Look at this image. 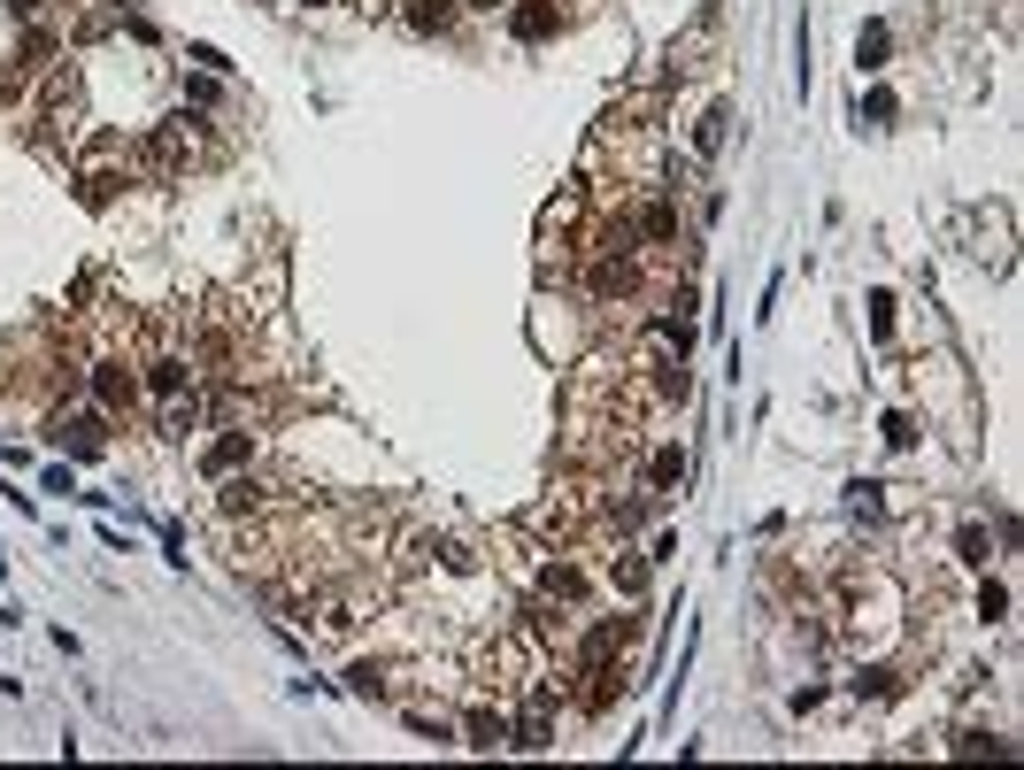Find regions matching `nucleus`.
I'll return each instance as SVG.
<instances>
[{
	"instance_id": "nucleus-1",
	"label": "nucleus",
	"mask_w": 1024,
	"mask_h": 770,
	"mask_svg": "<svg viewBox=\"0 0 1024 770\" xmlns=\"http://www.w3.org/2000/svg\"><path fill=\"white\" fill-rule=\"evenodd\" d=\"M69 178H77L85 209H109V201H116V186H131V178H139V154H131V139H124V131H85V139L69 147Z\"/></svg>"
},
{
	"instance_id": "nucleus-2",
	"label": "nucleus",
	"mask_w": 1024,
	"mask_h": 770,
	"mask_svg": "<svg viewBox=\"0 0 1024 770\" xmlns=\"http://www.w3.org/2000/svg\"><path fill=\"white\" fill-rule=\"evenodd\" d=\"M301 493L286 485V478H270V470H231V478H216V517L224 525H246V517H270V508H293Z\"/></svg>"
},
{
	"instance_id": "nucleus-3",
	"label": "nucleus",
	"mask_w": 1024,
	"mask_h": 770,
	"mask_svg": "<svg viewBox=\"0 0 1024 770\" xmlns=\"http://www.w3.org/2000/svg\"><path fill=\"white\" fill-rule=\"evenodd\" d=\"M39 432H47L69 463H109V416H101V408H54Z\"/></svg>"
},
{
	"instance_id": "nucleus-4",
	"label": "nucleus",
	"mask_w": 1024,
	"mask_h": 770,
	"mask_svg": "<svg viewBox=\"0 0 1024 770\" xmlns=\"http://www.w3.org/2000/svg\"><path fill=\"white\" fill-rule=\"evenodd\" d=\"M640 647V609H617V617H593L585 632H578V655H570V670L578 662H624Z\"/></svg>"
},
{
	"instance_id": "nucleus-5",
	"label": "nucleus",
	"mask_w": 1024,
	"mask_h": 770,
	"mask_svg": "<svg viewBox=\"0 0 1024 770\" xmlns=\"http://www.w3.org/2000/svg\"><path fill=\"white\" fill-rule=\"evenodd\" d=\"M254 455H263V424H216V440L201 447V478L216 485V478H231V470H246Z\"/></svg>"
},
{
	"instance_id": "nucleus-6",
	"label": "nucleus",
	"mask_w": 1024,
	"mask_h": 770,
	"mask_svg": "<svg viewBox=\"0 0 1024 770\" xmlns=\"http://www.w3.org/2000/svg\"><path fill=\"white\" fill-rule=\"evenodd\" d=\"M508 39H517V47H540V39H555L562 24H570V9H562V0H508Z\"/></svg>"
},
{
	"instance_id": "nucleus-7",
	"label": "nucleus",
	"mask_w": 1024,
	"mask_h": 770,
	"mask_svg": "<svg viewBox=\"0 0 1024 770\" xmlns=\"http://www.w3.org/2000/svg\"><path fill=\"white\" fill-rule=\"evenodd\" d=\"M585 593H593V578L570 563V555H555V563H540V602L547 609H562V617H578L585 609Z\"/></svg>"
},
{
	"instance_id": "nucleus-8",
	"label": "nucleus",
	"mask_w": 1024,
	"mask_h": 770,
	"mask_svg": "<svg viewBox=\"0 0 1024 770\" xmlns=\"http://www.w3.org/2000/svg\"><path fill=\"white\" fill-rule=\"evenodd\" d=\"M686 478H694V455L678 447V440H655V447H647V463H640V485H647L655 501H670V493L686 485Z\"/></svg>"
},
{
	"instance_id": "nucleus-9",
	"label": "nucleus",
	"mask_w": 1024,
	"mask_h": 770,
	"mask_svg": "<svg viewBox=\"0 0 1024 770\" xmlns=\"http://www.w3.org/2000/svg\"><path fill=\"white\" fill-rule=\"evenodd\" d=\"M393 16L416 31V39H447V31H463V0H393Z\"/></svg>"
},
{
	"instance_id": "nucleus-10",
	"label": "nucleus",
	"mask_w": 1024,
	"mask_h": 770,
	"mask_svg": "<svg viewBox=\"0 0 1024 770\" xmlns=\"http://www.w3.org/2000/svg\"><path fill=\"white\" fill-rule=\"evenodd\" d=\"M201 424H208V386H193L178 401H154V432L162 440H186V432H201Z\"/></svg>"
},
{
	"instance_id": "nucleus-11",
	"label": "nucleus",
	"mask_w": 1024,
	"mask_h": 770,
	"mask_svg": "<svg viewBox=\"0 0 1024 770\" xmlns=\"http://www.w3.org/2000/svg\"><path fill=\"white\" fill-rule=\"evenodd\" d=\"M455 747H478V755L508 747V709H501V702H478V709L455 724Z\"/></svg>"
},
{
	"instance_id": "nucleus-12",
	"label": "nucleus",
	"mask_w": 1024,
	"mask_h": 770,
	"mask_svg": "<svg viewBox=\"0 0 1024 770\" xmlns=\"http://www.w3.org/2000/svg\"><path fill=\"white\" fill-rule=\"evenodd\" d=\"M339 686H347L355 702H393V662L385 655H355L347 670H339Z\"/></svg>"
},
{
	"instance_id": "nucleus-13",
	"label": "nucleus",
	"mask_w": 1024,
	"mask_h": 770,
	"mask_svg": "<svg viewBox=\"0 0 1024 770\" xmlns=\"http://www.w3.org/2000/svg\"><path fill=\"white\" fill-rule=\"evenodd\" d=\"M940 747H948V755H994V762L1016 755V740H1009V732H986V724H956Z\"/></svg>"
},
{
	"instance_id": "nucleus-14",
	"label": "nucleus",
	"mask_w": 1024,
	"mask_h": 770,
	"mask_svg": "<svg viewBox=\"0 0 1024 770\" xmlns=\"http://www.w3.org/2000/svg\"><path fill=\"white\" fill-rule=\"evenodd\" d=\"M647 578H655V555H632V547H617V555H609V593L640 602V593H647Z\"/></svg>"
},
{
	"instance_id": "nucleus-15",
	"label": "nucleus",
	"mask_w": 1024,
	"mask_h": 770,
	"mask_svg": "<svg viewBox=\"0 0 1024 770\" xmlns=\"http://www.w3.org/2000/svg\"><path fill=\"white\" fill-rule=\"evenodd\" d=\"M724 139H732V109H701V116H694V131H686L694 162H717V154H724Z\"/></svg>"
},
{
	"instance_id": "nucleus-16",
	"label": "nucleus",
	"mask_w": 1024,
	"mask_h": 770,
	"mask_svg": "<svg viewBox=\"0 0 1024 770\" xmlns=\"http://www.w3.org/2000/svg\"><path fill=\"white\" fill-rule=\"evenodd\" d=\"M847 694H856V702H894V694H901V670H894V662H856Z\"/></svg>"
},
{
	"instance_id": "nucleus-17",
	"label": "nucleus",
	"mask_w": 1024,
	"mask_h": 770,
	"mask_svg": "<svg viewBox=\"0 0 1024 770\" xmlns=\"http://www.w3.org/2000/svg\"><path fill=\"white\" fill-rule=\"evenodd\" d=\"M847 517L856 525H886V485L878 478H847Z\"/></svg>"
},
{
	"instance_id": "nucleus-18",
	"label": "nucleus",
	"mask_w": 1024,
	"mask_h": 770,
	"mask_svg": "<svg viewBox=\"0 0 1024 770\" xmlns=\"http://www.w3.org/2000/svg\"><path fill=\"white\" fill-rule=\"evenodd\" d=\"M901 116V101L886 93V85H878V93H856V131H886Z\"/></svg>"
},
{
	"instance_id": "nucleus-19",
	"label": "nucleus",
	"mask_w": 1024,
	"mask_h": 770,
	"mask_svg": "<svg viewBox=\"0 0 1024 770\" xmlns=\"http://www.w3.org/2000/svg\"><path fill=\"white\" fill-rule=\"evenodd\" d=\"M401 724L416 740H432V747H455V717H440V709H401Z\"/></svg>"
},
{
	"instance_id": "nucleus-20",
	"label": "nucleus",
	"mask_w": 1024,
	"mask_h": 770,
	"mask_svg": "<svg viewBox=\"0 0 1024 770\" xmlns=\"http://www.w3.org/2000/svg\"><path fill=\"white\" fill-rule=\"evenodd\" d=\"M886 47H894V31H886V24H863V39H856V70H871V77H878V70H886Z\"/></svg>"
},
{
	"instance_id": "nucleus-21",
	"label": "nucleus",
	"mask_w": 1024,
	"mask_h": 770,
	"mask_svg": "<svg viewBox=\"0 0 1024 770\" xmlns=\"http://www.w3.org/2000/svg\"><path fill=\"white\" fill-rule=\"evenodd\" d=\"M216 101H224V77L216 70H193L186 77V109H216Z\"/></svg>"
},
{
	"instance_id": "nucleus-22",
	"label": "nucleus",
	"mask_w": 1024,
	"mask_h": 770,
	"mask_svg": "<svg viewBox=\"0 0 1024 770\" xmlns=\"http://www.w3.org/2000/svg\"><path fill=\"white\" fill-rule=\"evenodd\" d=\"M986 555H994L986 525H956V563H986Z\"/></svg>"
},
{
	"instance_id": "nucleus-23",
	"label": "nucleus",
	"mask_w": 1024,
	"mask_h": 770,
	"mask_svg": "<svg viewBox=\"0 0 1024 770\" xmlns=\"http://www.w3.org/2000/svg\"><path fill=\"white\" fill-rule=\"evenodd\" d=\"M186 62H193V70H216V77H231V54H224V47H208V39H193V47H186Z\"/></svg>"
},
{
	"instance_id": "nucleus-24",
	"label": "nucleus",
	"mask_w": 1024,
	"mask_h": 770,
	"mask_svg": "<svg viewBox=\"0 0 1024 770\" xmlns=\"http://www.w3.org/2000/svg\"><path fill=\"white\" fill-rule=\"evenodd\" d=\"M39 493H62V501H69V493H77V470H69V463H47V470H39Z\"/></svg>"
},
{
	"instance_id": "nucleus-25",
	"label": "nucleus",
	"mask_w": 1024,
	"mask_h": 770,
	"mask_svg": "<svg viewBox=\"0 0 1024 770\" xmlns=\"http://www.w3.org/2000/svg\"><path fill=\"white\" fill-rule=\"evenodd\" d=\"M1001 609H1009V585H978V617L1001 624Z\"/></svg>"
},
{
	"instance_id": "nucleus-26",
	"label": "nucleus",
	"mask_w": 1024,
	"mask_h": 770,
	"mask_svg": "<svg viewBox=\"0 0 1024 770\" xmlns=\"http://www.w3.org/2000/svg\"><path fill=\"white\" fill-rule=\"evenodd\" d=\"M871 331L894 339V293H871Z\"/></svg>"
},
{
	"instance_id": "nucleus-27",
	"label": "nucleus",
	"mask_w": 1024,
	"mask_h": 770,
	"mask_svg": "<svg viewBox=\"0 0 1024 770\" xmlns=\"http://www.w3.org/2000/svg\"><path fill=\"white\" fill-rule=\"evenodd\" d=\"M886 447H916V424H909V416H901V408H894V416H886Z\"/></svg>"
},
{
	"instance_id": "nucleus-28",
	"label": "nucleus",
	"mask_w": 1024,
	"mask_h": 770,
	"mask_svg": "<svg viewBox=\"0 0 1024 770\" xmlns=\"http://www.w3.org/2000/svg\"><path fill=\"white\" fill-rule=\"evenodd\" d=\"M101 547H109V555H139V547H131V532H124V525H101Z\"/></svg>"
},
{
	"instance_id": "nucleus-29",
	"label": "nucleus",
	"mask_w": 1024,
	"mask_h": 770,
	"mask_svg": "<svg viewBox=\"0 0 1024 770\" xmlns=\"http://www.w3.org/2000/svg\"><path fill=\"white\" fill-rule=\"evenodd\" d=\"M463 9H470V16H493V9H508V0H463Z\"/></svg>"
},
{
	"instance_id": "nucleus-30",
	"label": "nucleus",
	"mask_w": 1024,
	"mask_h": 770,
	"mask_svg": "<svg viewBox=\"0 0 1024 770\" xmlns=\"http://www.w3.org/2000/svg\"><path fill=\"white\" fill-rule=\"evenodd\" d=\"M301 9H324V0H301Z\"/></svg>"
},
{
	"instance_id": "nucleus-31",
	"label": "nucleus",
	"mask_w": 1024,
	"mask_h": 770,
	"mask_svg": "<svg viewBox=\"0 0 1024 770\" xmlns=\"http://www.w3.org/2000/svg\"><path fill=\"white\" fill-rule=\"evenodd\" d=\"M0 570H9V547H0Z\"/></svg>"
}]
</instances>
